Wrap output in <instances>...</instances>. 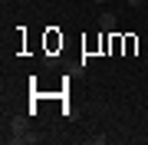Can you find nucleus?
Here are the masks:
<instances>
[{"label":"nucleus","instance_id":"obj_3","mask_svg":"<svg viewBox=\"0 0 148 145\" xmlns=\"http://www.w3.org/2000/svg\"><path fill=\"white\" fill-rule=\"evenodd\" d=\"M106 142H109V139H106L102 132H99V135H92V139H89V145H106Z\"/></svg>","mask_w":148,"mask_h":145},{"label":"nucleus","instance_id":"obj_5","mask_svg":"<svg viewBox=\"0 0 148 145\" xmlns=\"http://www.w3.org/2000/svg\"><path fill=\"white\" fill-rule=\"evenodd\" d=\"M92 3H106V0H92Z\"/></svg>","mask_w":148,"mask_h":145},{"label":"nucleus","instance_id":"obj_1","mask_svg":"<svg viewBox=\"0 0 148 145\" xmlns=\"http://www.w3.org/2000/svg\"><path fill=\"white\" fill-rule=\"evenodd\" d=\"M10 132H30V119L27 115H10Z\"/></svg>","mask_w":148,"mask_h":145},{"label":"nucleus","instance_id":"obj_2","mask_svg":"<svg viewBox=\"0 0 148 145\" xmlns=\"http://www.w3.org/2000/svg\"><path fill=\"white\" fill-rule=\"evenodd\" d=\"M102 27L112 30V27H115V16H112V13H102Z\"/></svg>","mask_w":148,"mask_h":145},{"label":"nucleus","instance_id":"obj_4","mask_svg":"<svg viewBox=\"0 0 148 145\" xmlns=\"http://www.w3.org/2000/svg\"><path fill=\"white\" fill-rule=\"evenodd\" d=\"M145 3V0H128V7H142Z\"/></svg>","mask_w":148,"mask_h":145}]
</instances>
